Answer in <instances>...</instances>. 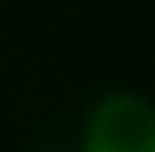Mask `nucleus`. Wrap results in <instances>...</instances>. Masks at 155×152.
Segmentation results:
<instances>
[{
    "label": "nucleus",
    "instance_id": "nucleus-1",
    "mask_svg": "<svg viewBox=\"0 0 155 152\" xmlns=\"http://www.w3.org/2000/svg\"><path fill=\"white\" fill-rule=\"evenodd\" d=\"M86 152H155L152 107L131 93H110L100 100L90 118Z\"/></svg>",
    "mask_w": 155,
    "mask_h": 152
}]
</instances>
